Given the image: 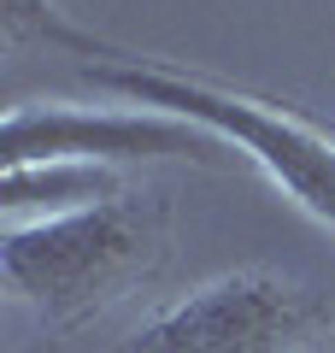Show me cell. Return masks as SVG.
I'll use <instances>...</instances> for the list:
<instances>
[{"mask_svg": "<svg viewBox=\"0 0 335 353\" xmlns=\"http://www.w3.org/2000/svg\"><path fill=\"white\" fill-rule=\"evenodd\" d=\"M171 248V212L159 194L124 189L100 206L41 224H6L0 236V271L18 306L41 318V330L71 336L112 301L153 277Z\"/></svg>", "mask_w": 335, "mask_h": 353, "instance_id": "cell-1", "label": "cell"}, {"mask_svg": "<svg viewBox=\"0 0 335 353\" xmlns=\"http://www.w3.org/2000/svg\"><path fill=\"white\" fill-rule=\"evenodd\" d=\"M306 353H335V347H306Z\"/></svg>", "mask_w": 335, "mask_h": 353, "instance_id": "cell-6", "label": "cell"}, {"mask_svg": "<svg viewBox=\"0 0 335 353\" xmlns=\"http://www.w3.org/2000/svg\"><path fill=\"white\" fill-rule=\"evenodd\" d=\"M6 165H41V159H88V165H141V159H194V165H230V141L171 112H88L65 101H24L6 112L0 130Z\"/></svg>", "mask_w": 335, "mask_h": 353, "instance_id": "cell-4", "label": "cell"}, {"mask_svg": "<svg viewBox=\"0 0 335 353\" xmlns=\"http://www.w3.org/2000/svg\"><path fill=\"white\" fill-rule=\"evenodd\" d=\"M83 53H88L83 77L94 88L212 130V136L230 141L241 159L259 165L300 212H312L323 230H335V130L300 118L294 106L259 101L247 88L206 83V77L183 71V65H171V59L118 53V48H106V41H94V36L83 41Z\"/></svg>", "mask_w": 335, "mask_h": 353, "instance_id": "cell-2", "label": "cell"}, {"mask_svg": "<svg viewBox=\"0 0 335 353\" xmlns=\"http://www.w3.org/2000/svg\"><path fill=\"white\" fill-rule=\"evenodd\" d=\"M112 194H124V176L112 171V165H88V159L6 165V176H0V212H6V224L65 218V212L112 201Z\"/></svg>", "mask_w": 335, "mask_h": 353, "instance_id": "cell-5", "label": "cell"}, {"mask_svg": "<svg viewBox=\"0 0 335 353\" xmlns=\"http://www.w3.org/2000/svg\"><path fill=\"white\" fill-rule=\"evenodd\" d=\"M318 318L323 306L306 283L271 265H236L141 318L106 353H306Z\"/></svg>", "mask_w": 335, "mask_h": 353, "instance_id": "cell-3", "label": "cell"}]
</instances>
